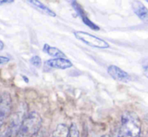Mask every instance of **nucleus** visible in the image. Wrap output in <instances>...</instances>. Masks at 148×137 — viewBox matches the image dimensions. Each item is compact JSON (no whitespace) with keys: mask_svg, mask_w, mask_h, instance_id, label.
I'll use <instances>...</instances> for the list:
<instances>
[{"mask_svg":"<svg viewBox=\"0 0 148 137\" xmlns=\"http://www.w3.org/2000/svg\"><path fill=\"white\" fill-rule=\"evenodd\" d=\"M75 36L83 42L84 43H86L87 45H89L91 47L94 48H98V49H108L109 48V43L108 42H106L105 40L97 37L90 33L85 32V31H75L74 32Z\"/></svg>","mask_w":148,"mask_h":137,"instance_id":"obj_4","label":"nucleus"},{"mask_svg":"<svg viewBox=\"0 0 148 137\" xmlns=\"http://www.w3.org/2000/svg\"><path fill=\"white\" fill-rule=\"evenodd\" d=\"M68 137H80V132L75 123H72L69 128V135Z\"/></svg>","mask_w":148,"mask_h":137,"instance_id":"obj_13","label":"nucleus"},{"mask_svg":"<svg viewBox=\"0 0 148 137\" xmlns=\"http://www.w3.org/2000/svg\"><path fill=\"white\" fill-rule=\"evenodd\" d=\"M33 137H47V132L45 130H40L36 136H34Z\"/></svg>","mask_w":148,"mask_h":137,"instance_id":"obj_17","label":"nucleus"},{"mask_svg":"<svg viewBox=\"0 0 148 137\" xmlns=\"http://www.w3.org/2000/svg\"><path fill=\"white\" fill-rule=\"evenodd\" d=\"M42 123V117L38 113L29 112L24 117L16 137H33L41 130Z\"/></svg>","mask_w":148,"mask_h":137,"instance_id":"obj_2","label":"nucleus"},{"mask_svg":"<svg viewBox=\"0 0 148 137\" xmlns=\"http://www.w3.org/2000/svg\"><path fill=\"white\" fill-rule=\"evenodd\" d=\"M10 58L9 57H7V56H0V65H2V64H5V63H9L10 62Z\"/></svg>","mask_w":148,"mask_h":137,"instance_id":"obj_16","label":"nucleus"},{"mask_svg":"<svg viewBox=\"0 0 148 137\" xmlns=\"http://www.w3.org/2000/svg\"><path fill=\"white\" fill-rule=\"evenodd\" d=\"M3 47H4V44H3V43L0 40V51H1V50H3Z\"/></svg>","mask_w":148,"mask_h":137,"instance_id":"obj_20","label":"nucleus"},{"mask_svg":"<svg viewBox=\"0 0 148 137\" xmlns=\"http://www.w3.org/2000/svg\"><path fill=\"white\" fill-rule=\"evenodd\" d=\"M144 122L147 123V125H148V114H147L144 117Z\"/></svg>","mask_w":148,"mask_h":137,"instance_id":"obj_19","label":"nucleus"},{"mask_svg":"<svg viewBox=\"0 0 148 137\" xmlns=\"http://www.w3.org/2000/svg\"><path fill=\"white\" fill-rule=\"evenodd\" d=\"M141 134V121L133 111L124 112L121 118V124L116 137H140Z\"/></svg>","mask_w":148,"mask_h":137,"instance_id":"obj_1","label":"nucleus"},{"mask_svg":"<svg viewBox=\"0 0 148 137\" xmlns=\"http://www.w3.org/2000/svg\"><path fill=\"white\" fill-rule=\"evenodd\" d=\"M142 68H143V73H144L145 76H147L148 78V60L143 63Z\"/></svg>","mask_w":148,"mask_h":137,"instance_id":"obj_15","label":"nucleus"},{"mask_svg":"<svg viewBox=\"0 0 148 137\" xmlns=\"http://www.w3.org/2000/svg\"><path fill=\"white\" fill-rule=\"evenodd\" d=\"M14 2L13 0H0V5L4 4V3H12Z\"/></svg>","mask_w":148,"mask_h":137,"instance_id":"obj_18","label":"nucleus"},{"mask_svg":"<svg viewBox=\"0 0 148 137\" xmlns=\"http://www.w3.org/2000/svg\"><path fill=\"white\" fill-rule=\"evenodd\" d=\"M42 50L44 53L48 54L49 56H53V57H56V58H66V55L61 51L59 49L56 48V47H52V46H49L48 45L47 43H45L42 47Z\"/></svg>","mask_w":148,"mask_h":137,"instance_id":"obj_11","label":"nucleus"},{"mask_svg":"<svg viewBox=\"0 0 148 137\" xmlns=\"http://www.w3.org/2000/svg\"><path fill=\"white\" fill-rule=\"evenodd\" d=\"M26 115L24 106H20L18 109L13 113L5 129L0 130V137H16Z\"/></svg>","mask_w":148,"mask_h":137,"instance_id":"obj_3","label":"nucleus"},{"mask_svg":"<svg viewBox=\"0 0 148 137\" xmlns=\"http://www.w3.org/2000/svg\"><path fill=\"white\" fill-rule=\"evenodd\" d=\"M71 4L74 8V10H75V12L78 14V16L82 18V22L87 25L88 26L90 29L94 30H100V27L98 25H96L95 23H93L89 18L87 16L86 12L84 11V10L82 9V7L76 2V1H71Z\"/></svg>","mask_w":148,"mask_h":137,"instance_id":"obj_8","label":"nucleus"},{"mask_svg":"<svg viewBox=\"0 0 148 137\" xmlns=\"http://www.w3.org/2000/svg\"><path fill=\"white\" fill-rule=\"evenodd\" d=\"M73 66L72 63L67 58H54L47 60L44 63V70L49 71L53 69L66 70Z\"/></svg>","mask_w":148,"mask_h":137,"instance_id":"obj_6","label":"nucleus"},{"mask_svg":"<svg viewBox=\"0 0 148 137\" xmlns=\"http://www.w3.org/2000/svg\"><path fill=\"white\" fill-rule=\"evenodd\" d=\"M27 2L29 4H31L33 7H35L36 10H38L39 11H41L42 13H43L47 16H49V17H56V14L51 9H49V7H47L45 4H43L42 2H40L38 0H29Z\"/></svg>","mask_w":148,"mask_h":137,"instance_id":"obj_10","label":"nucleus"},{"mask_svg":"<svg viewBox=\"0 0 148 137\" xmlns=\"http://www.w3.org/2000/svg\"><path fill=\"white\" fill-rule=\"evenodd\" d=\"M29 63L36 68H40L42 66V60L38 56H34L30 58Z\"/></svg>","mask_w":148,"mask_h":137,"instance_id":"obj_14","label":"nucleus"},{"mask_svg":"<svg viewBox=\"0 0 148 137\" xmlns=\"http://www.w3.org/2000/svg\"><path fill=\"white\" fill-rule=\"evenodd\" d=\"M108 73L113 79L116 81L122 82V83H128L131 81L130 75L115 65H110L108 68Z\"/></svg>","mask_w":148,"mask_h":137,"instance_id":"obj_7","label":"nucleus"},{"mask_svg":"<svg viewBox=\"0 0 148 137\" xmlns=\"http://www.w3.org/2000/svg\"><path fill=\"white\" fill-rule=\"evenodd\" d=\"M132 8L137 17L144 23H148V9L140 1H133Z\"/></svg>","mask_w":148,"mask_h":137,"instance_id":"obj_9","label":"nucleus"},{"mask_svg":"<svg viewBox=\"0 0 148 137\" xmlns=\"http://www.w3.org/2000/svg\"><path fill=\"white\" fill-rule=\"evenodd\" d=\"M102 137H110V136H108V135H104Z\"/></svg>","mask_w":148,"mask_h":137,"instance_id":"obj_21","label":"nucleus"},{"mask_svg":"<svg viewBox=\"0 0 148 137\" xmlns=\"http://www.w3.org/2000/svg\"><path fill=\"white\" fill-rule=\"evenodd\" d=\"M69 128L66 124H59L53 132L51 137H68Z\"/></svg>","mask_w":148,"mask_h":137,"instance_id":"obj_12","label":"nucleus"},{"mask_svg":"<svg viewBox=\"0 0 148 137\" xmlns=\"http://www.w3.org/2000/svg\"><path fill=\"white\" fill-rule=\"evenodd\" d=\"M145 137H148V136H145Z\"/></svg>","mask_w":148,"mask_h":137,"instance_id":"obj_22","label":"nucleus"},{"mask_svg":"<svg viewBox=\"0 0 148 137\" xmlns=\"http://www.w3.org/2000/svg\"><path fill=\"white\" fill-rule=\"evenodd\" d=\"M12 110V99L8 92L0 93V130L5 125Z\"/></svg>","mask_w":148,"mask_h":137,"instance_id":"obj_5","label":"nucleus"},{"mask_svg":"<svg viewBox=\"0 0 148 137\" xmlns=\"http://www.w3.org/2000/svg\"><path fill=\"white\" fill-rule=\"evenodd\" d=\"M147 2H148V0H147Z\"/></svg>","mask_w":148,"mask_h":137,"instance_id":"obj_23","label":"nucleus"}]
</instances>
